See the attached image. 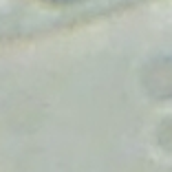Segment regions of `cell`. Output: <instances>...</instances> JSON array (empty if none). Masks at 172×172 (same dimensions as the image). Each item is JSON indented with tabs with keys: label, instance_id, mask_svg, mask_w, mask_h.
<instances>
[{
	"label": "cell",
	"instance_id": "obj_1",
	"mask_svg": "<svg viewBox=\"0 0 172 172\" xmlns=\"http://www.w3.org/2000/svg\"><path fill=\"white\" fill-rule=\"evenodd\" d=\"M150 0H0V40H31L115 16Z\"/></svg>",
	"mask_w": 172,
	"mask_h": 172
}]
</instances>
